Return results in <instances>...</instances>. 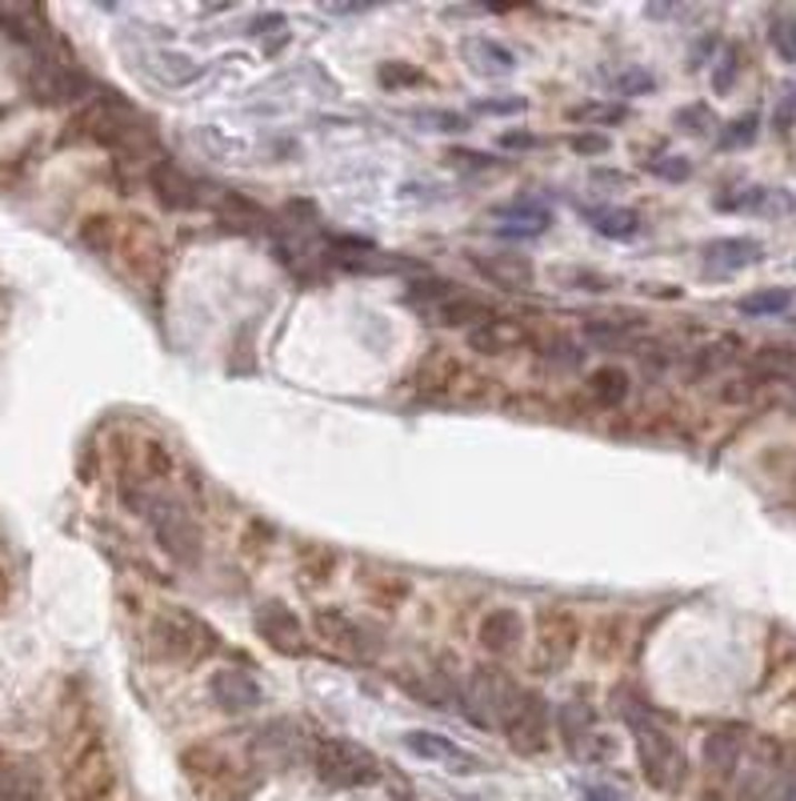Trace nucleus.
<instances>
[{
  "mask_svg": "<svg viewBox=\"0 0 796 801\" xmlns=\"http://www.w3.org/2000/svg\"><path fill=\"white\" fill-rule=\"evenodd\" d=\"M500 145H505V149L528 152V149H540V137H537V132H505V137H500Z\"/></svg>",
  "mask_w": 796,
  "mask_h": 801,
  "instance_id": "nucleus-54",
  "label": "nucleus"
},
{
  "mask_svg": "<svg viewBox=\"0 0 796 801\" xmlns=\"http://www.w3.org/2000/svg\"><path fill=\"white\" fill-rule=\"evenodd\" d=\"M700 260H705L708 273H740L765 260V245L757 237H717L705 245Z\"/></svg>",
  "mask_w": 796,
  "mask_h": 801,
  "instance_id": "nucleus-18",
  "label": "nucleus"
},
{
  "mask_svg": "<svg viewBox=\"0 0 796 801\" xmlns=\"http://www.w3.org/2000/svg\"><path fill=\"white\" fill-rule=\"evenodd\" d=\"M457 293V285L452 280H440V277H425V280H412L405 289V300L412 305V309H420V313H432L437 305H445L448 297Z\"/></svg>",
  "mask_w": 796,
  "mask_h": 801,
  "instance_id": "nucleus-35",
  "label": "nucleus"
},
{
  "mask_svg": "<svg viewBox=\"0 0 796 801\" xmlns=\"http://www.w3.org/2000/svg\"><path fill=\"white\" fill-rule=\"evenodd\" d=\"M377 80L389 92H408V89H420L428 77H425L420 65H412V60H385V65L377 69Z\"/></svg>",
  "mask_w": 796,
  "mask_h": 801,
  "instance_id": "nucleus-37",
  "label": "nucleus"
},
{
  "mask_svg": "<svg viewBox=\"0 0 796 801\" xmlns=\"http://www.w3.org/2000/svg\"><path fill=\"white\" fill-rule=\"evenodd\" d=\"M757 132H760V117L757 112H745V117L728 120L725 132H720V145H725V149H740V145H753Z\"/></svg>",
  "mask_w": 796,
  "mask_h": 801,
  "instance_id": "nucleus-46",
  "label": "nucleus"
},
{
  "mask_svg": "<svg viewBox=\"0 0 796 801\" xmlns=\"http://www.w3.org/2000/svg\"><path fill=\"white\" fill-rule=\"evenodd\" d=\"M580 798L585 801H625L617 790H608V785H580Z\"/></svg>",
  "mask_w": 796,
  "mask_h": 801,
  "instance_id": "nucleus-57",
  "label": "nucleus"
},
{
  "mask_svg": "<svg viewBox=\"0 0 796 801\" xmlns=\"http://www.w3.org/2000/svg\"><path fill=\"white\" fill-rule=\"evenodd\" d=\"M408 593H412V590H408V581H405V577H392V573H389V577L369 581V597L377 601L380 610H397V605L408 597Z\"/></svg>",
  "mask_w": 796,
  "mask_h": 801,
  "instance_id": "nucleus-44",
  "label": "nucleus"
},
{
  "mask_svg": "<svg viewBox=\"0 0 796 801\" xmlns=\"http://www.w3.org/2000/svg\"><path fill=\"white\" fill-rule=\"evenodd\" d=\"M257 633L265 637V645L285 657H305L309 653V633L300 625L297 613L285 601H265L257 610Z\"/></svg>",
  "mask_w": 796,
  "mask_h": 801,
  "instance_id": "nucleus-10",
  "label": "nucleus"
},
{
  "mask_svg": "<svg viewBox=\"0 0 796 801\" xmlns=\"http://www.w3.org/2000/svg\"><path fill=\"white\" fill-rule=\"evenodd\" d=\"M645 333V320L633 317V313H620V317H588L585 320V337L600 349H625Z\"/></svg>",
  "mask_w": 796,
  "mask_h": 801,
  "instance_id": "nucleus-24",
  "label": "nucleus"
},
{
  "mask_svg": "<svg viewBox=\"0 0 796 801\" xmlns=\"http://www.w3.org/2000/svg\"><path fill=\"white\" fill-rule=\"evenodd\" d=\"M525 340H528V329L520 325L517 317H488L485 325L468 329V345H472L477 353H488V357L517 349V345H525Z\"/></svg>",
  "mask_w": 796,
  "mask_h": 801,
  "instance_id": "nucleus-22",
  "label": "nucleus"
},
{
  "mask_svg": "<svg viewBox=\"0 0 796 801\" xmlns=\"http://www.w3.org/2000/svg\"><path fill=\"white\" fill-rule=\"evenodd\" d=\"M460 60L485 80H505L517 72V52L500 44L497 37H465L460 40Z\"/></svg>",
  "mask_w": 796,
  "mask_h": 801,
  "instance_id": "nucleus-15",
  "label": "nucleus"
},
{
  "mask_svg": "<svg viewBox=\"0 0 796 801\" xmlns=\"http://www.w3.org/2000/svg\"><path fill=\"white\" fill-rule=\"evenodd\" d=\"M468 265L480 273L485 280H492V285H500V289L508 293H525L533 289V280H537V265H533V257L528 253H468Z\"/></svg>",
  "mask_w": 796,
  "mask_h": 801,
  "instance_id": "nucleus-13",
  "label": "nucleus"
},
{
  "mask_svg": "<svg viewBox=\"0 0 796 801\" xmlns=\"http://www.w3.org/2000/svg\"><path fill=\"white\" fill-rule=\"evenodd\" d=\"M508 745L525 758H537L548 750V701L537 690H520V701L513 705L508 721L500 725Z\"/></svg>",
  "mask_w": 796,
  "mask_h": 801,
  "instance_id": "nucleus-9",
  "label": "nucleus"
},
{
  "mask_svg": "<svg viewBox=\"0 0 796 801\" xmlns=\"http://www.w3.org/2000/svg\"><path fill=\"white\" fill-rule=\"evenodd\" d=\"M80 245L89 253H97V257H112L120 245V229L117 220L109 217V212H97V217H84V225H80Z\"/></svg>",
  "mask_w": 796,
  "mask_h": 801,
  "instance_id": "nucleus-31",
  "label": "nucleus"
},
{
  "mask_svg": "<svg viewBox=\"0 0 796 801\" xmlns=\"http://www.w3.org/2000/svg\"><path fill=\"white\" fill-rule=\"evenodd\" d=\"M149 189L169 212H189V209H200V205H205V192H200L197 177H189V172L169 157L157 160L149 169Z\"/></svg>",
  "mask_w": 796,
  "mask_h": 801,
  "instance_id": "nucleus-12",
  "label": "nucleus"
},
{
  "mask_svg": "<svg viewBox=\"0 0 796 801\" xmlns=\"http://www.w3.org/2000/svg\"><path fill=\"white\" fill-rule=\"evenodd\" d=\"M312 770L325 785L332 790H360V785H372L380 778V765L365 745H352V741L340 738H325L317 741L312 750Z\"/></svg>",
  "mask_w": 796,
  "mask_h": 801,
  "instance_id": "nucleus-5",
  "label": "nucleus"
},
{
  "mask_svg": "<svg viewBox=\"0 0 796 801\" xmlns=\"http://www.w3.org/2000/svg\"><path fill=\"white\" fill-rule=\"evenodd\" d=\"M252 750H257L260 761L289 765V761L297 758V725H292V721H269L265 730H257Z\"/></svg>",
  "mask_w": 796,
  "mask_h": 801,
  "instance_id": "nucleus-26",
  "label": "nucleus"
},
{
  "mask_svg": "<svg viewBox=\"0 0 796 801\" xmlns=\"http://www.w3.org/2000/svg\"><path fill=\"white\" fill-rule=\"evenodd\" d=\"M620 650H625V621L605 617L597 625V637H593V653H597L600 661H608V657H620Z\"/></svg>",
  "mask_w": 796,
  "mask_h": 801,
  "instance_id": "nucleus-42",
  "label": "nucleus"
},
{
  "mask_svg": "<svg viewBox=\"0 0 796 801\" xmlns=\"http://www.w3.org/2000/svg\"><path fill=\"white\" fill-rule=\"evenodd\" d=\"M740 69H745V52H740V44H728L717 57V69H713V89H717L720 97H728L733 85H737Z\"/></svg>",
  "mask_w": 796,
  "mask_h": 801,
  "instance_id": "nucleus-40",
  "label": "nucleus"
},
{
  "mask_svg": "<svg viewBox=\"0 0 796 801\" xmlns=\"http://www.w3.org/2000/svg\"><path fill=\"white\" fill-rule=\"evenodd\" d=\"M568 149L580 152V157H605V152L613 149V140H608L605 132H577V137L568 140Z\"/></svg>",
  "mask_w": 796,
  "mask_h": 801,
  "instance_id": "nucleus-51",
  "label": "nucleus"
},
{
  "mask_svg": "<svg viewBox=\"0 0 796 801\" xmlns=\"http://www.w3.org/2000/svg\"><path fill=\"white\" fill-rule=\"evenodd\" d=\"M677 125L685 132H693V137H708V129L717 125V117H713L708 105H685V109L677 112Z\"/></svg>",
  "mask_w": 796,
  "mask_h": 801,
  "instance_id": "nucleus-49",
  "label": "nucleus"
},
{
  "mask_svg": "<svg viewBox=\"0 0 796 801\" xmlns=\"http://www.w3.org/2000/svg\"><path fill=\"white\" fill-rule=\"evenodd\" d=\"M312 625H317V633L329 641L332 650L357 653V657H369L372 653V645L365 641V630H360L352 617H345L340 610H320L317 617H312Z\"/></svg>",
  "mask_w": 796,
  "mask_h": 801,
  "instance_id": "nucleus-23",
  "label": "nucleus"
},
{
  "mask_svg": "<svg viewBox=\"0 0 796 801\" xmlns=\"http://www.w3.org/2000/svg\"><path fill=\"white\" fill-rule=\"evenodd\" d=\"M0 550H4V537H0Z\"/></svg>",
  "mask_w": 796,
  "mask_h": 801,
  "instance_id": "nucleus-59",
  "label": "nucleus"
},
{
  "mask_svg": "<svg viewBox=\"0 0 796 801\" xmlns=\"http://www.w3.org/2000/svg\"><path fill=\"white\" fill-rule=\"evenodd\" d=\"M209 698L217 701L220 710L229 713H249L265 701L260 681L249 670H237V665H225V670H212L209 678Z\"/></svg>",
  "mask_w": 796,
  "mask_h": 801,
  "instance_id": "nucleus-14",
  "label": "nucleus"
},
{
  "mask_svg": "<svg viewBox=\"0 0 796 801\" xmlns=\"http://www.w3.org/2000/svg\"><path fill=\"white\" fill-rule=\"evenodd\" d=\"M793 369H796V353L785 349V345H768V349H760L757 357L748 360V377L757 380V385H765V380H777V377H788Z\"/></svg>",
  "mask_w": 796,
  "mask_h": 801,
  "instance_id": "nucleus-33",
  "label": "nucleus"
},
{
  "mask_svg": "<svg viewBox=\"0 0 796 801\" xmlns=\"http://www.w3.org/2000/svg\"><path fill=\"white\" fill-rule=\"evenodd\" d=\"M788 305H793V293L788 289H757L737 300L740 317H780Z\"/></svg>",
  "mask_w": 796,
  "mask_h": 801,
  "instance_id": "nucleus-36",
  "label": "nucleus"
},
{
  "mask_svg": "<svg viewBox=\"0 0 796 801\" xmlns=\"http://www.w3.org/2000/svg\"><path fill=\"white\" fill-rule=\"evenodd\" d=\"M488 317H492V300L468 289H457L445 305H437V309L428 313V320L440 325V329H477Z\"/></svg>",
  "mask_w": 796,
  "mask_h": 801,
  "instance_id": "nucleus-19",
  "label": "nucleus"
},
{
  "mask_svg": "<svg viewBox=\"0 0 796 801\" xmlns=\"http://www.w3.org/2000/svg\"><path fill=\"white\" fill-rule=\"evenodd\" d=\"M497 160L485 157V152H472V149H452L448 152V169L457 172H480V169H492Z\"/></svg>",
  "mask_w": 796,
  "mask_h": 801,
  "instance_id": "nucleus-50",
  "label": "nucleus"
},
{
  "mask_svg": "<svg viewBox=\"0 0 796 801\" xmlns=\"http://www.w3.org/2000/svg\"><path fill=\"white\" fill-rule=\"evenodd\" d=\"M125 501H129L140 517L149 521L152 533H157V541H160V550L169 553L172 561L192 565V561L200 557L197 521H192V513L185 510L177 497H169V493H145L137 485V490H125Z\"/></svg>",
  "mask_w": 796,
  "mask_h": 801,
  "instance_id": "nucleus-3",
  "label": "nucleus"
},
{
  "mask_svg": "<svg viewBox=\"0 0 796 801\" xmlns=\"http://www.w3.org/2000/svg\"><path fill=\"white\" fill-rule=\"evenodd\" d=\"M745 745H748V730L745 725H717V730L705 738V765L717 778H733L740 765V758H745Z\"/></svg>",
  "mask_w": 796,
  "mask_h": 801,
  "instance_id": "nucleus-20",
  "label": "nucleus"
},
{
  "mask_svg": "<svg viewBox=\"0 0 796 801\" xmlns=\"http://www.w3.org/2000/svg\"><path fill=\"white\" fill-rule=\"evenodd\" d=\"M337 265L349 273H417L420 260L412 257H397V253H380V249H365V253H337Z\"/></svg>",
  "mask_w": 796,
  "mask_h": 801,
  "instance_id": "nucleus-27",
  "label": "nucleus"
},
{
  "mask_svg": "<svg viewBox=\"0 0 796 801\" xmlns=\"http://www.w3.org/2000/svg\"><path fill=\"white\" fill-rule=\"evenodd\" d=\"M120 260H125V273L145 285H157L160 273H165V240L152 229V220L132 217L125 229H120Z\"/></svg>",
  "mask_w": 796,
  "mask_h": 801,
  "instance_id": "nucleus-8",
  "label": "nucleus"
},
{
  "mask_svg": "<svg viewBox=\"0 0 796 801\" xmlns=\"http://www.w3.org/2000/svg\"><path fill=\"white\" fill-rule=\"evenodd\" d=\"M140 457H145V477L152 481L172 477V453L165 441H145V445H140Z\"/></svg>",
  "mask_w": 796,
  "mask_h": 801,
  "instance_id": "nucleus-43",
  "label": "nucleus"
},
{
  "mask_svg": "<svg viewBox=\"0 0 796 801\" xmlns=\"http://www.w3.org/2000/svg\"><path fill=\"white\" fill-rule=\"evenodd\" d=\"M773 801H796V765H793V770H780L777 798H773Z\"/></svg>",
  "mask_w": 796,
  "mask_h": 801,
  "instance_id": "nucleus-56",
  "label": "nucleus"
},
{
  "mask_svg": "<svg viewBox=\"0 0 796 801\" xmlns=\"http://www.w3.org/2000/svg\"><path fill=\"white\" fill-rule=\"evenodd\" d=\"M593 185H613V189H625L628 177H625V172H617V169H613V172H608V169H597V172H593Z\"/></svg>",
  "mask_w": 796,
  "mask_h": 801,
  "instance_id": "nucleus-58",
  "label": "nucleus"
},
{
  "mask_svg": "<svg viewBox=\"0 0 796 801\" xmlns=\"http://www.w3.org/2000/svg\"><path fill=\"white\" fill-rule=\"evenodd\" d=\"M565 280H577L573 289H608L613 280L608 277H600V273H588V269H568V273H560Z\"/></svg>",
  "mask_w": 796,
  "mask_h": 801,
  "instance_id": "nucleus-53",
  "label": "nucleus"
},
{
  "mask_svg": "<svg viewBox=\"0 0 796 801\" xmlns=\"http://www.w3.org/2000/svg\"><path fill=\"white\" fill-rule=\"evenodd\" d=\"M297 561L309 585H325V581H332V573H337V550L317 545V541H305L297 550Z\"/></svg>",
  "mask_w": 796,
  "mask_h": 801,
  "instance_id": "nucleus-34",
  "label": "nucleus"
},
{
  "mask_svg": "<svg viewBox=\"0 0 796 801\" xmlns=\"http://www.w3.org/2000/svg\"><path fill=\"white\" fill-rule=\"evenodd\" d=\"M568 120H580V125H620L628 120L625 105H613V100H585V105H573Z\"/></svg>",
  "mask_w": 796,
  "mask_h": 801,
  "instance_id": "nucleus-38",
  "label": "nucleus"
},
{
  "mask_svg": "<svg viewBox=\"0 0 796 801\" xmlns=\"http://www.w3.org/2000/svg\"><path fill=\"white\" fill-rule=\"evenodd\" d=\"M180 765H185V773H189L192 781H220L225 773H232L229 770L232 761L225 758L212 741H197V745H189V750L180 753Z\"/></svg>",
  "mask_w": 796,
  "mask_h": 801,
  "instance_id": "nucleus-29",
  "label": "nucleus"
},
{
  "mask_svg": "<svg viewBox=\"0 0 796 801\" xmlns=\"http://www.w3.org/2000/svg\"><path fill=\"white\" fill-rule=\"evenodd\" d=\"M152 637H157L160 653L169 661H180V665H205L220 650V637L209 621L192 610H177V605L157 613Z\"/></svg>",
  "mask_w": 796,
  "mask_h": 801,
  "instance_id": "nucleus-4",
  "label": "nucleus"
},
{
  "mask_svg": "<svg viewBox=\"0 0 796 801\" xmlns=\"http://www.w3.org/2000/svg\"><path fill=\"white\" fill-rule=\"evenodd\" d=\"M492 217L508 220V225H500V233L505 237H540V233L553 229V212L540 205V200L533 197H520V200H508V205H497L492 209Z\"/></svg>",
  "mask_w": 796,
  "mask_h": 801,
  "instance_id": "nucleus-21",
  "label": "nucleus"
},
{
  "mask_svg": "<svg viewBox=\"0 0 796 801\" xmlns=\"http://www.w3.org/2000/svg\"><path fill=\"white\" fill-rule=\"evenodd\" d=\"M400 741H405L408 753H417L420 761H432V765H440V770H448V773H480V765H485V761H480L477 753L465 750L460 741L445 738V733L408 730Z\"/></svg>",
  "mask_w": 796,
  "mask_h": 801,
  "instance_id": "nucleus-11",
  "label": "nucleus"
},
{
  "mask_svg": "<svg viewBox=\"0 0 796 801\" xmlns=\"http://www.w3.org/2000/svg\"><path fill=\"white\" fill-rule=\"evenodd\" d=\"M733 357H737V340L720 337L717 345H705V349L697 353V365H693V369H697V377L700 373H717V369H725Z\"/></svg>",
  "mask_w": 796,
  "mask_h": 801,
  "instance_id": "nucleus-45",
  "label": "nucleus"
},
{
  "mask_svg": "<svg viewBox=\"0 0 796 801\" xmlns=\"http://www.w3.org/2000/svg\"><path fill=\"white\" fill-rule=\"evenodd\" d=\"M713 49H717V37H705L693 44V52H688V69H700L705 65V57H713Z\"/></svg>",
  "mask_w": 796,
  "mask_h": 801,
  "instance_id": "nucleus-55",
  "label": "nucleus"
},
{
  "mask_svg": "<svg viewBox=\"0 0 796 801\" xmlns=\"http://www.w3.org/2000/svg\"><path fill=\"white\" fill-rule=\"evenodd\" d=\"M412 120L425 125V129H437V132H465L468 129V120L460 117V112H448V109H420V112H412Z\"/></svg>",
  "mask_w": 796,
  "mask_h": 801,
  "instance_id": "nucleus-48",
  "label": "nucleus"
},
{
  "mask_svg": "<svg viewBox=\"0 0 796 801\" xmlns=\"http://www.w3.org/2000/svg\"><path fill=\"white\" fill-rule=\"evenodd\" d=\"M593 725H597V713L588 710L585 701H565V705L557 710V733L565 738V745L573 753L585 750V741L597 733Z\"/></svg>",
  "mask_w": 796,
  "mask_h": 801,
  "instance_id": "nucleus-28",
  "label": "nucleus"
},
{
  "mask_svg": "<svg viewBox=\"0 0 796 801\" xmlns=\"http://www.w3.org/2000/svg\"><path fill=\"white\" fill-rule=\"evenodd\" d=\"M648 172H653V177H660V180H673V185H677V180L693 177V160L677 157V152H668V157H653V160H648Z\"/></svg>",
  "mask_w": 796,
  "mask_h": 801,
  "instance_id": "nucleus-47",
  "label": "nucleus"
},
{
  "mask_svg": "<svg viewBox=\"0 0 796 801\" xmlns=\"http://www.w3.org/2000/svg\"><path fill=\"white\" fill-rule=\"evenodd\" d=\"M588 225H593L600 237L628 240L640 233V212L637 209H588Z\"/></svg>",
  "mask_w": 796,
  "mask_h": 801,
  "instance_id": "nucleus-32",
  "label": "nucleus"
},
{
  "mask_svg": "<svg viewBox=\"0 0 796 801\" xmlns=\"http://www.w3.org/2000/svg\"><path fill=\"white\" fill-rule=\"evenodd\" d=\"M145 129L140 112L132 109L129 100L117 97L112 89H105L100 97H92L77 117L69 120V129L60 132V145H77V140H89V145H105V149L120 152L137 132Z\"/></svg>",
  "mask_w": 796,
  "mask_h": 801,
  "instance_id": "nucleus-2",
  "label": "nucleus"
},
{
  "mask_svg": "<svg viewBox=\"0 0 796 801\" xmlns=\"http://www.w3.org/2000/svg\"><path fill=\"white\" fill-rule=\"evenodd\" d=\"M768 40H773V49L785 65L796 60V12H773L768 20Z\"/></svg>",
  "mask_w": 796,
  "mask_h": 801,
  "instance_id": "nucleus-39",
  "label": "nucleus"
},
{
  "mask_svg": "<svg viewBox=\"0 0 796 801\" xmlns=\"http://www.w3.org/2000/svg\"><path fill=\"white\" fill-rule=\"evenodd\" d=\"M477 112H488V117H508V112H525L528 100L525 97H485L472 105Z\"/></svg>",
  "mask_w": 796,
  "mask_h": 801,
  "instance_id": "nucleus-52",
  "label": "nucleus"
},
{
  "mask_svg": "<svg viewBox=\"0 0 796 801\" xmlns=\"http://www.w3.org/2000/svg\"><path fill=\"white\" fill-rule=\"evenodd\" d=\"M477 641L480 650L492 653V657H508V653L520 650V641H525V617L517 610H508V605H497V610H488L477 625Z\"/></svg>",
  "mask_w": 796,
  "mask_h": 801,
  "instance_id": "nucleus-16",
  "label": "nucleus"
},
{
  "mask_svg": "<svg viewBox=\"0 0 796 801\" xmlns=\"http://www.w3.org/2000/svg\"><path fill=\"white\" fill-rule=\"evenodd\" d=\"M29 92L40 105H72V100L89 97L92 80L89 72L72 65V57H49V52H40L29 69Z\"/></svg>",
  "mask_w": 796,
  "mask_h": 801,
  "instance_id": "nucleus-6",
  "label": "nucleus"
},
{
  "mask_svg": "<svg viewBox=\"0 0 796 801\" xmlns=\"http://www.w3.org/2000/svg\"><path fill=\"white\" fill-rule=\"evenodd\" d=\"M217 217L225 220V225H232V229H260V225L269 220L260 205H252V200L240 197V192H220Z\"/></svg>",
  "mask_w": 796,
  "mask_h": 801,
  "instance_id": "nucleus-30",
  "label": "nucleus"
},
{
  "mask_svg": "<svg viewBox=\"0 0 796 801\" xmlns=\"http://www.w3.org/2000/svg\"><path fill=\"white\" fill-rule=\"evenodd\" d=\"M613 89H617L620 97H648V92H657V77L648 69H640V65H628V69L613 72Z\"/></svg>",
  "mask_w": 796,
  "mask_h": 801,
  "instance_id": "nucleus-41",
  "label": "nucleus"
},
{
  "mask_svg": "<svg viewBox=\"0 0 796 801\" xmlns=\"http://www.w3.org/2000/svg\"><path fill=\"white\" fill-rule=\"evenodd\" d=\"M628 389H633V377H628L620 365H600V369H593L585 380V393L593 397V405H600V409H617V405H625Z\"/></svg>",
  "mask_w": 796,
  "mask_h": 801,
  "instance_id": "nucleus-25",
  "label": "nucleus"
},
{
  "mask_svg": "<svg viewBox=\"0 0 796 801\" xmlns=\"http://www.w3.org/2000/svg\"><path fill=\"white\" fill-rule=\"evenodd\" d=\"M537 650L540 665H548L545 673L565 670L573 653L580 650V617L565 605H545L537 610Z\"/></svg>",
  "mask_w": 796,
  "mask_h": 801,
  "instance_id": "nucleus-7",
  "label": "nucleus"
},
{
  "mask_svg": "<svg viewBox=\"0 0 796 801\" xmlns=\"http://www.w3.org/2000/svg\"><path fill=\"white\" fill-rule=\"evenodd\" d=\"M717 209L725 212H760V217H785L796 209V197L785 189H768V185H745V189L720 192Z\"/></svg>",
  "mask_w": 796,
  "mask_h": 801,
  "instance_id": "nucleus-17",
  "label": "nucleus"
},
{
  "mask_svg": "<svg viewBox=\"0 0 796 801\" xmlns=\"http://www.w3.org/2000/svg\"><path fill=\"white\" fill-rule=\"evenodd\" d=\"M620 713H625L628 730L637 738V758H640V773L653 790L660 793H677L685 785V753H680L677 738L665 730V721L648 710L645 698H628V690H620Z\"/></svg>",
  "mask_w": 796,
  "mask_h": 801,
  "instance_id": "nucleus-1",
  "label": "nucleus"
}]
</instances>
